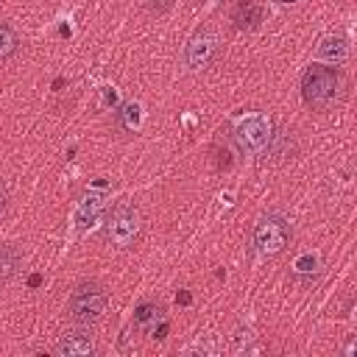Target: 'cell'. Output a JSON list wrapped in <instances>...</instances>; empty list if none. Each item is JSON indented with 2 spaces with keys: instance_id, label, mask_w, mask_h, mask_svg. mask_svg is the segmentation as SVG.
Returning a JSON list of instances; mask_svg holds the SVG:
<instances>
[{
  "instance_id": "obj_8",
  "label": "cell",
  "mask_w": 357,
  "mask_h": 357,
  "mask_svg": "<svg viewBox=\"0 0 357 357\" xmlns=\"http://www.w3.org/2000/svg\"><path fill=\"white\" fill-rule=\"evenodd\" d=\"M53 351H56L59 357H92V354H95V343H92V337L84 335V332H70V335H64V337L56 343Z\"/></svg>"
},
{
  "instance_id": "obj_22",
  "label": "cell",
  "mask_w": 357,
  "mask_h": 357,
  "mask_svg": "<svg viewBox=\"0 0 357 357\" xmlns=\"http://www.w3.org/2000/svg\"><path fill=\"white\" fill-rule=\"evenodd\" d=\"M176 301H178V304H190V301H192V296L184 290V293H178V296H176Z\"/></svg>"
},
{
  "instance_id": "obj_6",
  "label": "cell",
  "mask_w": 357,
  "mask_h": 357,
  "mask_svg": "<svg viewBox=\"0 0 357 357\" xmlns=\"http://www.w3.org/2000/svg\"><path fill=\"white\" fill-rule=\"evenodd\" d=\"M218 50H220L218 33H215L212 28H198V31L190 36L187 47H184V64H187L190 70H204V67H209V64L215 61Z\"/></svg>"
},
{
  "instance_id": "obj_15",
  "label": "cell",
  "mask_w": 357,
  "mask_h": 357,
  "mask_svg": "<svg viewBox=\"0 0 357 357\" xmlns=\"http://www.w3.org/2000/svg\"><path fill=\"white\" fill-rule=\"evenodd\" d=\"M20 47V36L8 22H0V61H6L8 56H14Z\"/></svg>"
},
{
  "instance_id": "obj_11",
  "label": "cell",
  "mask_w": 357,
  "mask_h": 357,
  "mask_svg": "<svg viewBox=\"0 0 357 357\" xmlns=\"http://www.w3.org/2000/svg\"><path fill=\"white\" fill-rule=\"evenodd\" d=\"M268 151H271L273 159H287V156H293V151H296V145H293V131H276V134H271Z\"/></svg>"
},
{
  "instance_id": "obj_16",
  "label": "cell",
  "mask_w": 357,
  "mask_h": 357,
  "mask_svg": "<svg viewBox=\"0 0 357 357\" xmlns=\"http://www.w3.org/2000/svg\"><path fill=\"white\" fill-rule=\"evenodd\" d=\"M315 268H318V257L315 254H301L296 259V273H307V279H310V273H315Z\"/></svg>"
},
{
  "instance_id": "obj_2",
  "label": "cell",
  "mask_w": 357,
  "mask_h": 357,
  "mask_svg": "<svg viewBox=\"0 0 357 357\" xmlns=\"http://www.w3.org/2000/svg\"><path fill=\"white\" fill-rule=\"evenodd\" d=\"M293 237V223L282 212H268L254 226V248L259 257H276L287 248Z\"/></svg>"
},
{
  "instance_id": "obj_5",
  "label": "cell",
  "mask_w": 357,
  "mask_h": 357,
  "mask_svg": "<svg viewBox=\"0 0 357 357\" xmlns=\"http://www.w3.org/2000/svg\"><path fill=\"white\" fill-rule=\"evenodd\" d=\"M271 134H273V126L265 114H245L234 126V139L248 153H262L271 142Z\"/></svg>"
},
{
  "instance_id": "obj_18",
  "label": "cell",
  "mask_w": 357,
  "mask_h": 357,
  "mask_svg": "<svg viewBox=\"0 0 357 357\" xmlns=\"http://www.w3.org/2000/svg\"><path fill=\"white\" fill-rule=\"evenodd\" d=\"M215 165H218V170L231 167V153L226 148H215Z\"/></svg>"
},
{
  "instance_id": "obj_10",
  "label": "cell",
  "mask_w": 357,
  "mask_h": 357,
  "mask_svg": "<svg viewBox=\"0 0 357 357\" xmlns=\"http://www.w3.org/2000/svg\"><path fill=\"white\" fill-rule=\"evenodd\" d=\"M231 22L240 31H254L262 22V6L257 0H243L234 11H231Z\"/></svg>"
},
{
  "instance_id": "obj_17",
  "label": "cell",
  "mask_w": 357,
  "mask_h": 357,
  "mask_svg": "<svg viewBox=\"0 0 357 357\" xmlns=\"http://www.w3.org/2000/svg\"><path fill=\"white\" fill-rule=\"evenodd\" d=\"M170 6H173V0H145V8L151 14H165V11H170Z\"/></svg>"
},
{
  "instance_id": "obj_19",
  "label": "cell",
  "mask_w": 357,
  "mask_h": 357,
  "mask_svg": "<svg viewBox=\"0 0 357 357\" xmlns=\"http://www.w3.org/2000/svg\"><path fill=\"white\" fill-rule=\"evenodd\" d=\"M248 343H251V332H248V329H245V332L237 329V335H234V351H243Z\"/></svg>"
},
{
  "instance_id": "obj_14",
  "label": "cell",
  "mask_w": 357,
  "mask_h": 357,
  "mask_svg": "<svg viewBox=\"0 0 357 357\" xmlns=\"http://www.w3.org/2000/svg\"><path fill=\"white\" fill-rule=\"evenodd\" d=\"M117 126L123 128V131H137L139 128V120H142V112H139V103H126V106H120V112H117Z\"/></svg>"
},
{
  "instance_id": "obj_7",
  "label": "cell",
  "mask_w": 357,
  "mask_h": 357,
  "mask_svg": "<svg viewBox=\"0 0 357 357\" xmlns=\"http://www.w3.org/2000/svg\"><path fill=\"white\" fill-rule=\"evenodd\" d=\"M106 209V192L103 190H89L78 206H75V215H73V223H75V231H86L98 223L100 212Z\"/></svg>"
},
{
  "instance_id": "obj_3",
  "label": "cell",
  "mask_w": 357,
  "mask_h": 357,
  "mask_svg": "<svg viewBox=\"0 0 357 357\" xmlns=\"http://www.w3.org/2000/svg\"><path fill=\"white\" fill-rule=\"evenodd\" d=\"M106 310V290L98 282H81L70 293V318L81 326H89L100 321Z\"/></svg>"
},
{
  "instance_id": "obj_13",
  "label": "cell",
  "mask_w": 357,
  "mask_h": 357,
  "mask_svg": "<svg viewBox=\"0 0 357 357\" xmlns=\"http://www.w3.org/2000/svg\"><path fill=\"white\" fill-rule=\"evenodd\" d=\"M17 268H20V251L14 245H3L0 248V284L8 282Z\"/></svg>"
},
{
  "instance_id": "obj_21",
  "label": "cell",
  "mask_w": 357,
  "mask_h": 357,
  "mask_svg": "<svg viewBox=\"0 0 357 357\" xmlns=\"http://www.w3.org/2000/svg\"><path fill=\"white\" fill-rule=\"evenodd\" d=\"M6 206H8V195H6L3 190H0V218L6 215Z\"/></svg>"
},
{
  "instance_id": "obj_1",
  "label": "cell",
  "mask_w": 357,
  "mask_h": 357,
  "mask_svg": "<svg viewBox=\"0 0 357 357\" xmlns=\"http://www.w3.org/2000/svg\"><path fill=\"white\" fill-rule=\"evenodd\" d=\"M343 95V73L337 67L312 64L301 78V98L312 109H329Z\"/></svg>"
},
{
  "instance_id": "obj_12",
  "label": "cell",
  "mask_w": 357,
  "mask_h": 357,
  "mask_svg": "<svg viewBox=\"0 0 357 357\" xmlns=\"http://www.w3.org/2000/svg\"><path fill=\"white\" fill-rule=\"evenodd\" d=\"M156 321H162V307L159 304H139L137 307V312H134V324H137V329H145V332H151L153 326H156Z\"/></svg>"
},
{
  "instance_id": "obj_4",
  "label": "cell",
  "mask_w": 357,
  "mask_h": 357,
  "mask_svg": "<svg viewBox=\"0 0 357 357\" xmlns=\"http://www.w3.org/2000/svg\"><path fill=\"white\" fill-rule=\"evenodd\" d=\"M139 234V212L131 204L114 206V212L106 220V240L117 248H128Z\"/></svg>"
},
{
  "instance_id": "obj_20",
  "label": "cell",
  "mask_w": 357,
  "mask_h": 357,
  "mask_svg": "<svg viewBox=\"0 0 357 357\" xmlns=\"http://www.w3.org/2000/svg\"><path fill=\"white\" fill-rule=\"evenodd\" d=\"M151 332H153V337H156V340H162V337L167 335V321H162V324H159V326H153Z\"/></svg>"
},
{
  "instance_id": "obj_23",
  "label": "cell",
  "mask_w": 357,
  "mask_h": 357,
  "mask_svg": "<svg viewBox=\"0 0 357 357\" xmlns=\"http://www.w3.org/2000/svg\"><path fill=\"white\" fill-rule=\"evenodd\" d=\"M39 282H42V276H39V273H33V276H31V279H28V284H31V287H36V284H39Z\"/></svg>"
},
{
  "instance_id": "obj_9",
  "label": "cell",
  "mask_w": 357,
  "mask_h": 357,
  "mask_svg": "<svg viewBox=\"0 0 357 357\" xmlns=\"http://www.w3.org/2000/svg\"><path fill=\"white\" fill-rule=\"evenodd\" d=\"M346 56H349V45L343 36H324L315 47V59L326 64H340L346 61Z\"/></svg>"
}]
</instances>
